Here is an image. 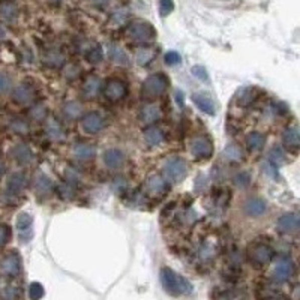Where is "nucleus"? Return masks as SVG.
<instances>
[{"instance_id": "nucleus-1", "label": "nucleus", "mask_w": 300, "mask_h": 300, "mask_svg": "<svg viewBox=\"0 0 300 300\" xmlns=\"http://www.w3.org/2000/svg\"><path fill=\"white\" fill-rule=\"evenodd\" d=\"M161 282L164 290L171 296H185L192 293V285L189 281L170 267L161 269Z\"/></svg>"}, {"instance_id": "nucleus-2", "label": "nucleus", "mask_w": 300, "mask_h": 300, "mask_svg": "<svg viewBox=\"0 0 300 300\" xmlns=\"http://www.w3.org/2000/svg\"><path fill=\"white\" fill-rule=\"evenodd\" d=\"M168 86H170V83H168L167 75L162 72H156V74L149 75L144 80V83L141 86V95L147 101L156 99L167 92Z\"/></svg>"}, {"instance_id": "nucleus-3", "label": "nucleus", "mask_w": 300, "mask_h": 300, "mask_svg": "<svg viewBox=\"0 0 300 300\" xmlns=\"http://www.w3.org/2000/svg\"><path fill=\"white\" fill-rule=\"evenodd\" d=\"M273 257H275V249L269 243L255 240L248 246V258L257 267L267 266L273 260Z\"/></svg>"}, {"instance_id": "nucleus-4", "label": "nucleus", "mask_w": 300, "mask_h": 300, "mask_svg": "<svg viewBox=\"0 0 300 300\" xmlns=\"http://www.w3.org/2000/svg\"><path fill=\"white\" fill-rule=\"evenodd\" d=\"M162 171H164V176H165L164 179L167 182L180 183L186 177V174H188V165H186V162L182 158L171 156V158H168L164 162Z\"/></svg>"}, {"instance_id": "nucleus-5", "label": "nucleus", "mask_w": 300, "mask_h": 300, "mask_svg": "<svg viewBox=\"0 0 300 300\" xmlns=\"http://www.w3.org/2000/svg\"><path fill=\"white\" fill-rule=\"evenodd\" d=\"M128 36L131 41H134L137 44H147L155 39L156 32L152 24H149L146 21H135L129 26Z\"/></svg>"}, {"instance_id": "nucleus-6", "label": "nucleus", "mask_w": 300, "mask_h": 300, "mask_svg": "<svg viewBox=\"0 0 300 300\" xmlns=\"http://www.w3.org/2000/svg\"><path fill=\"white\" fill-rule=\"evenodd\" d=\"M189 152L195 159L207 161L213 156V143L207 135H195L189 141Z\"/></svg>"}, {"instance_id": "nucleus-7", "label": "nucleus", "mask_w": 300, "mask_h": 300, "mask_svg": "<svg viewBox=\"0 0 300 300\" xmlns=\"http://www.w3.org/2000/svg\"><path fill=\"white\" fill-rule=\"evenodd\" d=\"M21 272V258L15 251L6 252L0 258V273L8 278H14Z\"/></svg>"}, {"instance_id": "nucleus-8", "label": "nucleus", "mask_w": 300, "mask_h": 300, "mask_svg": "<svg viewBox=\"0 0 300 300\" xmlns=\"http://www.w3.org/2000/svg\"><path fill=\"white\" fill-rule=\"evenodd\" d=\"M144 192L150 197H162L168 192V182L159 174H150L144 182Z\"/></svg>"}, {"instance_id": "nucleus-9", "label": "nucleus", "mask_w": 300, "mask_h": 300, "mask_svg": "<svg viewBox=\"0 0 300 300\" xmlns=\"http://www.w3.org/2000/svg\"><path fill=\"white\" fill-rule=\"evenodd\" d=\"M293 275H294V264H293V261L290 258L282 257V258H279L275 263L273 272H272V276H273L275 282H278V284L287 282Z\"/></svg>"}, {"instance_id": "nucleus-10", "label": "nucleus", "mask_w": 300, "mask_h": 300, "mask_svg": "<svg viewBox=\"0 0 300 300\" xmlns=\"http://www.w3.org/2000/svg\"><path fill=\"white\" fill-rule=\"evenodd\" d=\"M104 96L110 102H119L128 95V87L122 80L111 78L105 83V87L102 89Z\"/></svg>"}, {"instance_id": "nucleus-11", "label": "nucleus", "mask_w": 300, "mask_h": 300, "mask_svg": "<svg viewBox=\"0 0 300 300\" xmlns=\"http://www.w3.org/2000/svg\"><path fill=\"white\" fill-rule=\"evenodd\" d=\"M104 128H105V119L98 111L87 113L86 116L81 117V129L86 134H90V135L99 134Z\"/></svg>"}, {"instance_id": "nucleus-12", "label": "nucleus", "mask_w": 300, "mask_h": 300, "mask_svg": "<svg viewBox=\"0 0 300 300\" xmlns=\"http://www.w3.org/2000/svg\"><path fill=\"white\" fill-rule=\"evenodd\" d=\"M276 228L281 234H297L300 228V216L296 212L284 213L276 221Z\"/></svg>"}, {"instance_id": "nucleus-13", "label": "nucleus", "mask_w": 300, "mask_h": 300, "mask_svg": "<svg viewBox=\"0 0 300 300\" xmlns=\"http://www.w3.org/2000/svg\"><path fill=\"white\" fill-rule=\"evenodd\" d=\"M12 101L18 105L32 104L35 99V87L29 83H21L12 90Z\"/></svg>"}, {"instance_id": "nucleus-14", "label": "nucleus", "mask_w": 300, "mask_h": 300, "mask_svg": "<svg viewBox=\"0 0 300 300\" xmlns=\"http://www.w3.org/2000/svg\"><path fill=\"white\" fill-rule=\"evenodd\" d=\"M162 117V111L156 104H144L138 111V119L143 125L150 126Z\"/></svg>"}, {"instance_id": "nucleus-15", "label": "nucleus", "mask_w": 300, "mask_h": 300, "mask_svg": "<svg viewBox=\"0 0 300 300\" xmlns=\"http://www.w3.org/2000/svg\"><path fill=\"white\" fill-rule=\"evenodd\" d=\"M243 212L251 218H261L267 213V204L263 198L251 197L243 203Z\"/></svg>"}, {"instance_id": "nucleus-16", "label": "nucleus", "mask_w": 300, "mask_h": 300, "mask_svg": "<svg viewBox=\"0 0 300 300\" xmlns=\"http://www.w3.org/2000/svg\"><path fill=\"white\" fill-rule=\"evenodd\" d=\"M26 186H27V177L21 171L12 173L6 180V191L11 195H18L20 192L26 189Z\"/></svg>"}, {"instance_id": "nucleus-17", "label": "nucleus", "mask_w": 300, "mask_h": 300, "mask_svg": "<svg viewBox=\"0 0 300 300\" xmlns=\"http://www.w3.org/2000/svg\"><path fill=\"white\" fill-rule=\"evenodd\" d=\"M11 156L20 165H29L33 159V152L26 143H18L11 149Z\"/></svg>"}, {"instance_id": "nucleus-18", "label": "nucleus", "mask_w": 300, "mask_h": 300, "mask_svg": "<svg viewBox=\"0 0 300 300\" xmlns=\"http://www.w3.org/2000/svg\"><path fill=\"white\" fill-rule=\"evenodd\" d=\"M83 96L86 99H95L99 96V93L102 92V80L98 75H89L86 78V81L83 83Z\"/></svg>"}, {"instance_id": "nucleus-19", "label": "nucleus", "mask_w": 300, "mask_h": 300, "mask_svg": "<svg viewBox=\"0 0 300 300\" xmlns=\"http://www.w3.org/2000/svg\"><path fill=\"white\" fill-rule=\"evenodd\" d=\"M282 144L291 153H297L299 152L300 135L297 126H288L284 131V134H282Z\"/></svg>"}, {"instance_id": "nucleus-20", "label": "nucleus", "mask_w": 300, "mask_h": 300, "mask_svg": "<svg viewBox=\"0 0 300 300\" xmlns=\"http://www.w3.org/2000/svg\"><path fill=\"white\" fill-rule=\"evenodd\" d=\"M32 224H33V218L29 213H20L17 218V228L20 231V240L23 243H27L32 239Z\"/></svg>"}, {"instance_id": "nucleus-21", "label": "nucleus", "mask_w": 300, "mask_h": 300, "mask_svg": "<svg viewBox=\"0 0 300 300\" xmlns=\"http://www.w3.org/2000/svg\"><path fill=\"white\" fill-rule=\"evenodd\" d=\"M45 134L53 141H65L66 140V132H65L63 126L54 117L45 119Z\"/></svg>"}, {"instance_id": "nucleus-22", "label": "nucleus", "mask_w": 300, "mask_h": 300, "mask_svg": "<svg viewBox=\"0 0 300 300\" xmlns=\"http://www.w3.org/2000/svg\"><path fill=\"white\" fill-rule=\"evenodd\" d=\"M33 189H35V194H38L39 197H45L53 192L54 185L44 173L38 171L35 173V177H33Z\"/></svg>"}, {"instance_id": "nucleus-23", "label": "nucleus", "mask_w": 300, "mask_h": 300, "mask_svg": "<svg viewBox=\"0 0 300 300\" xmlns=\"http://www.w3.org/2000/svg\"><path fill=\"white\" fill-rule=\"evenodd\" d=\"M192 102L197 105V108L203 111L204 114H209V116H213L216 113V104L215 101L212 99V96H209L207 93L204 92H197L192 95Z\"/></svg>"}, {"instance_id": "nucleus-24", "label": "nucleus", "mask_w": 300, "mask_h": 300, "mask_svg": "<svg viewBox=\"0 0 300 300\" xmlns=\"http://www.w3.org/2000/svg\"><path fill=\"white\" fill-rule=\"evenodd\" d=\"M260 96V90L257 87H243L236 93L234 102L239 107H249Z\"/></svg>"}, {"instance_id": "nucleus-25", "label": "nucleus", "mask_w": 300, "mask_h": 300, "mask_svg": "<svg viewBox=\"0 0 300 300\" xmlns=\"http://www.w3.org/2000/svg\"><path fill=\"white\" fill-rule=\"evenodd\" d=\"M143 140H144V143H146L149 147H155V146H159V144L165 140V135H164V131H162L161 128L150 125L149 128L144 129V132H143Z\"/></svg>"}, {"instance_id": "nucleus-26", "label": "nucleus", "mask_w": 300, "mask_h": 300, "mask_svg": "<svg viewBox=\"0 0 300 300\" xmlns=\"http://www.w3.org/2000/svg\"><path fill=\"white\" fill-rule=\"evenodd\" d=\"M102 159H104V164L108 168H113V170L120 168L125 164V155L119 149H108V150H105Z\"/></svg>"}, {"instance_id": "nucleus-27", "label": "nucleus", "mask_w": 300, "mask_h": 300, "mask_svg": "<svg viewBox=\"0 0 300 300\" xmlns=\"http://www.w3.org/2000/svg\"><path fill=\"white\" fill-rule=\"evenodd\" d=\"M65 62H66V56L59 50H50L42 56V63L53 69L62 68L65 65Z\"/></svg>"}, {"instance_id": "nucleus-28", "label": "nucleus", "mask_w": 300, "mask_h": 300, "mask_svg": "<svg viewBox=\"0 0 300 300\" xmlns=\"http://www.w3.org/2000/svg\"><path fill=\"white\" fill-rule=\"evenodd\" d=\"M72 155L80 161H89L96 155V147L89 143H77L72 147Z\"/></svg>"}, {"instance_id": "nucleus-29", "label": "nucleus", "mask_w": 300, "mask_h": 300, "mask_svg": "<svg viewBox=\"0 0 300 300\" xmlns=\"http://www.w3.org/2000/svg\"><path fill=\"white\" fill-rule=\"evenodd\" d=\"M18 17V8L12 0H0V18L6 23L15 21Z\"/></svg>"}, {"instance_id": "nucleus-30", "label": "nucleus", "mask_w": 300, "mask_h": 300, "mask_svg": "<svg viewBox=\"0 0 300 300\" xmlns=\"http://www.w3.org/2000/svg\"><path fill=\"white\" fill-rule=\"evenodd\" d=\"M222 158L227 164H236V162H240L243 159V150L239 144L233 143V144H228L224 152H222Z\"/></svg>"}, {"instance_id": "nucleus-31", "label": "nucleus", "mask_w": 300, "mask_h": 300, "mask_svg": "<svg viewBox=\"0 0 300 300\" xmlns=\"http://www.w3.org/2000/svg\"><path fill=\"white\" fill-rule=\"evenodd\" d=\"M62 111H63V116H65L66 119H69V120H78V119H81V117L84 116V108H83V105L78 104V102H75V101L66 102V104L63 105Z\"/></svg>"}, {"instance_id": "nucleus-32", "label": "nucleus", "mask_w": 300, "mask_h": 300, "mask_svg": "<svg viewBox=\"0 0 300 300\" xmlns=\"http://www.w3.org/2000/svg\"><path fill=\"white\" fill-rule=\"evenodd\" d=\"M264 143L266 137L258 131H252L246 135V149L249 152H260L264 147Z\"/></svg>"}, {"instance_id": "nucleus-33", "label": "nucleus", "mask_w": 300, "mask_h": 300, "mask_svg": "<svg viewBox=\"0 0 300 300\" xmlns=\"http://www.w3.org/2000/svg\"><path fill=\"white\" fill-rule=\"evenodd\" d=\"M108 57L110 60H113L114 63L117 65H126L128 63V56L126 53L123 51V48H120L119 45L116 44H111L108 47Z\"/></svg>"}, {"instance_id": "nucleus-34", "label": "nucleus", "mask_w": 300, "mask_h": 300, "mask_svg": "<svg viewBox=\"0 0 300 300\" xmlns=\"http://www.w3.org/2000/svg\"><path fill=\"white\" fill-rule=\"evenodd\" d=\"M267 159H269L267 162H270V164H273L276 167H281L285 162V153H284V150L279 146H273L270 149L269 155H267Z\"/></svg>"}, {"instance_id": "nucleus-35", "label": "nucleus", "mask_w": 300, "mask_h": 300, "mask_svg": "<svg viewBox=\"0 0 300 300\" xmlns=\"http://www.w3.org/2000/svg\"><path fill=\"white\" fill-rule=\"evenodd\" d=\"M56 191H57L59 197L63 201H71L75 197V186H72V185H69L66 182L59 183L57 188H56Z\"/></svg>"}, {"instance_id": "nucleus-36", "label": "nucleus", "mask_w": 300, "mask_h": 300, "mask_svg": "<svg viewBox=\"0 0 300 300\" xmlns=\"http://www.w3.org/2000/svg\"><path fill=\"white\" fill-rule=\"evenodd\" d=\"M216 251H218V248H216L215 243L204 242L200 248V258L203 261H212L216 255Z\"/></svg>"}, {"instance_id": "nucleus-37", "label": "nucleus", "mask_w": 300, "mask_h": 300, "mask_svg": "<svg viewBox=\"0 0 300 300\" xmlns=\"http://www.w3.org/2000/svg\"><path fill=\"white\" fill-rule=\"evenodd\" d=\"M135 59H137V63H138L140 66H147V65L155 59V51H153L152 48H141V50L137 53Z\"/></svg>"}, {"instance_id": "nucleus-38", "label": "nucleus", "mask_w": 300, "mask_h": 300, "mask_svg": "<svg viewBox=\"0 0 300 300\" xmlns=\"http://www.w3.org/2000/svg\"><path fill=\"white\" fill-rule=\"evenodd\" d=\"M29 116L33 120H36V122H42V120H45L48 117V111H47V108L42 104H35V105L30 107Z\"/></svg>"}, {"instance_id": "nucleus-39", "label": "nucleus", "mask_w": 300, "mask_h": 300, "mask_svg": "<svg viewBox=\"0 0 300 300\" xmlns=\"http://www.w3.org/2000/svg\"><path fill=\"white\" fill-rule=\"evenodd\" d=\"M257 296H258V299L261 300L275 299V297L278 296V290H276L273 285L264 284V285H261V287L257 290Z\"/></svg>"}, {"instance_id": "nucleus-40", "label": "nucleus", "mask_w": 300, "mask_h": 300, "mask_svg": "<svg viewBox=\"0 0 300 300\" xmlns=\"http://www.w3.org/2000/svg\"><path fill=\"white\" fill-rule=\"evenodd\" d=\"M104 59V51H102V47L101 45H96L93 48H90L87 53H86V60L92 65H96L99 63L101 60Z\"/></svg>"}, {"instance_id": "nucleus-41", "label": "nucleus", "mask_w": 300, "mask_h": 300, "mask_svg": "<svg viewBox=\"0 0 300 300\" xmlns=\"http://www.w3.org/2000/svg\"><path fill=\"white\" fill-rule=\"evenodd\" d=\"M11 129H12L14 132H17V134H20V135H26V134H29V131H30L29 123H27L24 119H14V120L11 122Z\"/></svg>"}, {"instance_id": "nucleus-42", "label": "nucleus", "mask_w": 300, "mask_h": 300, "mask_svg": "<svg viewBox=\"0 0 300 300\" xmlns=\"http://www.w3.org/2000/svg\"><path fill=\"white\" fill-rule=\"evenodd\" d=\"M233 182H234V185H236L237 188L245 189V188H248V186L251 185V174H249L248 171H240V173H237V174L234 176Z\"/></svg>"}, {"instance_id": "nucleus-43", "label": "nucleus", "mask_w": 300, "mask_h": 300, "mask_svg": "<svg viewBox=\"0 0 300 300\" xmlns=\"http://www.w3.org/2000/svg\"><path fill=\"white\" fill-rule=\"evenodd\" d=\"M20 297V290L15 285H6L0 291V299L2 300H18Z\"/></svg>"}, {"instance_id": "nucleus-44", "label": "nucleus", "mask_w": 300, "mask_h": 300, "mask_svg": "<svg viewBox=\"0 0 300 300\" xmlns=\"http://www.w3.org/2000/svg\"><path fill=\"white\" fill-rule=\"evenodd\" d=\"M44 294H45V290H44L42 284H39V282L30 284V287H29V297H30V299L39 300L44 297Z\"/></svg>"}, {"instance_id": "nucleus-45", "label": "nucleus", "mask_w": 300, "mask_h": 300, "mask_svg": "<svg viewBox=\"0 0 300 300\" xmlns=\"http://www.w3.org/2000/svg\"><path fill=\"white\" fill-rule=\"evenodd\" d=\"M80 180H81V177H80V173L75 170V168H66L65 170V182L66 183H69V185H72V186H77L78 183H80Z\"/></svg>"}, {"instance_id": "nucleus-46", "label": "nucleus", "mask_w": 300, "mask_h": 300, "mask_svg": "<svg viewBox=\"0 0 300 300\" xmlns=\"http://www.w3.org/2000/svg\"><path fill=\"white\" fill-rule=\"evenodd\" d=\"M63 77L68 81H75L80 77V68L77 65H68L63 68Z\"/></svg>"}, {"instance_id": "nucleus-47", "label": "nucleus", "mask_w": 300, "mask_h": 300, "mask_svg": "<svg viewBox=\"0 0 300 300\" xmlns=\"http://www.w3.org/2000/svg\"><path fill=\"white\" fill-rule=\"evenodd\" d=\"M12 87V78L6 72H0V96L8 93Z\"/></svg>"}, {"instance_id": "nucleus-48", "label": "nucleus", "mask_w": 300, "mask_h": 300, "mask_svg": "<svg viewBox=\"0 0 300 300\" xmlns=\"http://www.w3.org/2000/svg\"><path fill=\"white\" fill-rule=\"evenodd\" d=\"M191 74L194 75V77H197L200 81H206V83H209L210 81V75H209V72L206 71V68L204 66H201V65H195V66H192L191 68Z\"/></svg>"}, {"instance_id": "nucleus-49", "label": "nucleus", "mask_w": 300, "mask_h": 300, "mask_svg": "<svg viewBox=\"0 0 300 300\" xmlns=\"http://www.w3.org/2000/svg\"><path fill=\"white\" fill-rule=\"evenodd\" d=\"M215 204L219 206V207H225L228 203H230V192L228 191H224V189H219L218 192H215Z\"/></svg>"}, {"instance_id": "nucleus-50", "label": "nucleus", "mask_w": 300, "mask_h": 300, "mask_svg": "<svg viewBox=\"0 0 300 300\" xmlns=\"http://www.w3.org/2000/svg\"><path fill=\"white\" fill-rule=\"evenodd\" d=\"M272 111H273V114H276L278 117H285V116L290 113V108H288V105L284 104V102H275V104L272 105Z\"/></svg>"}, {"instance_id": "nucleus-51", "label": "nucleus", "mask_w": 300, "mask_h": 300, "mask_svg": "<svg viewBox=\"0 0 300 300\" xmlns=\"http://www.w3.org/2000/svg\"><path fill=\"white\" fill-rule=\"evenodd\" d=\"M174 9V3L173 0H159V14L161 17H167L168 14H171Z\"/></svg>"}, {"instance_id": "nucleus-52", "label": "nucleus", "mask_w": 300, "mask_h": 300, "mask_svg": "<svg viewBox=\"0 0 300 300\" xmlns=\"http://www.w3.org/2000/svg\"><path fill=\"white\" fill-rule=\"evenodd\" d=\"M11 234H12V231H11L9 225H6V224H0V248H3V246L9 242Z\"/></svg>"}, {"instance_id": "nucleus-53", "label": "nucleus", "mask_w": 300, "mask_h": 300, "mask_svg": "<svg viewBox=\"0 0 300 300\" xmlns=\"http://www.w3.org/2000/svg\"><path fill=\"white\" fill-rule=\"evenodd\" d=\"M164 60H165V63H167L168 66H176V65H179V63L182 62V57H180V54H179L177 51H168V53L165 54Z\"/></svg>"}, {"instance_id": "nucleus-54", "label": "nucleus", "mask_w": 300, "mask_h": 300, "mask_svg": "<svg viewBox=\"0 0 300 300\" xmlns=\"http://www.w3.org/2000/svg\"><path fill=\"white\" fill-rule=\"evenodd\" d=\"M111 186H113V189L114 191H117V192H125L126 191V188H128V182L123 179V177H120V176H117L114 180H113V183H111Z\"/></svg>"}, {"instance_id": "nucleus-55", "label": "nucleus", "mask_w": 300, "mask_h": 300, "mask_svg": "<svg viewBox=\"0 0 300 300\" xmlns=\"http://www.w3.org/2000/svg\"><path fill=\"white\" fill-rule=\"evenodd\" d=\"M207 186H209L207 177H206L204 174H200V176L197 177V180H195V188H197V191H198V192H203Z\"/></svg>"}, {"instance_id": "nucleus-56", "label": "nucleus", "mask_w": 300, "mask_h": 300, "mask_svg": "<svg viewBox=\"0 0 300 300\" xmlns=\"http://www.w3.org/2000/svg\"><path fill=\"white\" fill-rule=\"evenodd\" d=\"M266 171H267V174H269L272 179H279V171H278V167H276V165L267 162V164H266Z\"/></svg>"}, {"instance_id": "nucleus-57", "label": "nucleus", "mask_w": 300, "mask_h": 300, "mask_svg": "<svg viewBox=\"0 0 300 300\" xmlns=\"http://www.w3.org/2000/svg\"><path fill=\"white\" fill-rule=\"evenodd\" d=\"M125 20H126V12H120V11H117L114 15H113V21L116 23V24H123L125 23Z\"/></svg>"}, {"instance_id": "nucleus-58", "label": "nucleus", "mask_w": 300, "mask_h": 300, "mask_svg": "<svg viewBox=\"0 0 300 300\" xmlns=\"http://www.w3.org/2000/svg\"><path fill=\"white\" fill-rule=\"evenodd\" d=\"M176 101H177V105H179L180 108L185 107V98H183V93H182L180 90L176 92Z\"/></svg>"}, {"instance_id": "nucleus-59", "label": "nucleus", "mask_w": 300, "mask_h": 300, "mask_svg": "<svg viewBox=\"0 0 300 300\" xmlns=\"http://www.w3.org/2000/svg\"><path fill=\"white\" fill-rule=\"evenodd\" d=\"M5 36H6L5 27H3V26H0V41H2V39H5Z\"/></svg>"}, {"instance_id": "nucleus-60", "label": "nucleus", "mask_w": 300, "mask_h": 300, "mask_svg": "<svg viewBox=\"0 0 300 300\" xmlns=\"http://www.w3.org/2000/svg\"><path fill=\"white\" fill-rule=\"evenodd\" d=\"M95 2V5H99V6H102V5H105L108 0H93Z\"/></svg>"}, {"instance_id": "nucleus-61", "label": "nucleus", "mask_w": 300, "mask_h": 300, "mask_svg": "<svg viewBox=\"0 0 300 300\" xmlns=\"http://www.w3.org/2000/svg\"><path fill=\"white\" fill-rule=\"evenodd\" d=\"M3 173H5V165H3V162L0 161V176H2Z\"/></svg>"}, {"instance_id": "nucleus-62", "label": "nucleus", "mask_w": 300, "mask_h": 300, "mask_svg": "<svg viewBox=\"0 0 300 300\" xmlns=\"http://www.w3.org/2000/svg\"><path fill=\"white\" fill-rule=\"evenodd\" d=\"M275 300H290V299H287V297H284V296H279V297H275Z\"/></svg>"}, {"instance_id": "nucleus-63", "label": "nucleus", "mask_w": 300, "mask_h": 300, "mask_svg": "<svg viewBox=\"0 0 300 300\" xmlns=\"http://www.w3.org/2000/svg\"><path fill=\"white\" fill-rule=\"evenodd\" d=\"M50 2H53V3H59V2H62V0H50Z\"/></svg>"}]
</instances>
